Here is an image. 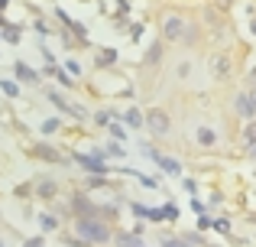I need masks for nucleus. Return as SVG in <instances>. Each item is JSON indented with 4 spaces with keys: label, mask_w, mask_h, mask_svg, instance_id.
<instances>
[{
    "label": "nucleus",
    "mask_w": 256,
    "mask_h": 247,
    "mask_svg": "<svg viewBox=\"0 0 256 247\" xmlns=\"http://www.w3.org/2000/svg\"><path fill=\"white\" fill-rule=\"evenodd\" d=\"M114 62H117V52H114V49H100L98 52V65L107 69V65H114Z\"/></svg>",
    "instance_id": "13"
},
{
    "label": "nucleus",
    "mask_w": 256,
    "mask_h": 247,
    "mask_svg": "<svg viewBox=\"0 0 256 247\" xmlns=\"http://www.w3.org/2000/svg\"><path fill=\"white\" fill-rule=\"evenodd\" d=\"M75 234H78V237H84V241H94V244H104V241H110V228H107L104 221H98L94 215H84V218H78V224H75Z\"/></svg>",
    "instance_id": "1"
},
{
    "label": "nucleus",
    "mask_w": 256,
    "mask_h": 247,
    "mask_svg": "<svg viewBox=\"0 0 256 247\" xmlns=\"http://www.w3.org/2000/svg\"><path fill=\"white\" fill-rule=\"evenodd\" d=\"M185 30H188V26H185V20H182V17H166V23H162V36L166 39L178 43V39L185 36Z\"/></svg>",
    "instance_id": "4"
},
{
    "label": "nucleus",
    "mask_w": 256,
    "mask_h": 247,
    "mask_svg": "<svg viewBox=\"0 0 256 247\" xmlns=\"http://www.w3.org/2000/svg\"><path fill=\"white\" fill-rule=\"evenodd\" d=\"M94 121H98L100 127H107V124H110V111H98V114H94Z\"/></svg>",
    "instance_id": "20"
},
{
    "label": "nucleus",
    "mask_w": 256,
    "mask_h": 247,
    "mask_svg": "<svg viewBox=\"0 0 256 247\" xmlns=\"http://www.w3.org/2000/svg\"><path fill=\"white\" fill-rule=\"evenodd\" d=\"M194 140H198V146H204V150H211V146L218 143V133H214L211 127H198V133H194Z\"/></svg>",
    "instance_id": "9"
},
{
    "label": "nucleus",
    "mask_w": 256,
    "mask_h": 247,
    "mask_svg": "<svg viewBox=\"0 0 256 247\" xmlns=\"http://www.w3.org/2000/svg\"><path fill=\"white\" fill-rule=\"evenodd\" d=\"M56 127H58V121H46V124H42V133H52Z\"/></svg>",
    "instance_id": "22"
},
{
    "label": "nucleus",
    "mask_w": 256,
    "mask_h": 247,
    "mask_svg": "<svg viewBox=\"0 0 256 247\" xmlns=\"http://www.w3.org/2000/svg\"><path fill=\"white\" fill-rule=\"evenodd\" d=\"M146 127H150L152 133H159V137H162V133H169V127H172V121H169V114H166L162 108H152V111H146Z\"/></svg>",
    "instance_id": "2"
},
{
    "label": "nucleus",
    "mask_w": 256,
    "mask_h": 247,
    "mask_svg": "<svg viewBox=\"0 0 256 247\" xmlns=\"http://www.w3.org/2000/svg\"><path fill=\"white\" fill-rule=\"evenodd\" d=\"M32 153H36L39 159H49V163H62V156H58V153L52 150V146H42V143H39V146H36Z\"/></svg>",
    "instance_id": "12"
},
{
    "label": "nucleus",
    "mask_w": 256,
    "mask_h": 247,
    "mask_svg": "<svg viewBox=\"0 0 256 247\" xmlns=\"http://www.w3.org/2000/svg\"><path fill=\"white\" fill-rule=\"evenodd\" d=\"M214 228L224 231V234H230V224H227V221H214Z\"/></svg>",
    "instance_id": "23"
},
{
    "label": "nucleus",
    "mask_w": 256,
    "mask_h": 247,
    "mask_svg": "<svg viewBox=\"0 0 256 247\" xmlns=\"http://www.w3.org/2000/svg\"><path fill=\"white\" fill-rule=\"evenodd\" d=\"M159 59H162V46H152V49L146 52V65H156Z\"/></svg>",
    "instance_id": "18"
},
{
    "label": "nucleus",
    "mask_w": 256,
    "mask_h": 247,
    "mask_svg": "<svg viewBox=\"0 0 256 247\" xmlns=\"http://www.w3.org/2000/svg\"><path fill=\"white\" fill-rule=\"evenodd\" d=\"M39 224H42V231H56L58 228V218L46 211V215H39Z\"/></svg>",
    "instance_id": "15"
},
{
    "label": "nucleus",
    "mask_w": 256,
    "mask_h": 247,
    "mask_svg": "<svg viewBox=\"0 0 256 247\" xmlns=\"http://www.w3.org/2000/svg\"><path fill=\"white\" fill-rule=\"evenodd\" d=\"M244 143H246V146L256 143V121H250V124L244 127Z\"/></svg>",
    "instance_id": "16"
},
{
    "label": "nucleus",
    "mask_w": 256,
    "mask_h": 247,
    "mask_svg": "<svg viewBox=\"0 0 256 247\" xmlns=\"http://www.w3.org/2000/svg\"><path fill=\"white\" fill-rule=\"evenodd\" d=\"M32 195V185H16V198H26Z\"/></svg>",
    "instance_id": "21"
},
{
    "label": "nucleus",
    "mask_w": 256,
    "mask_h": 247,
    "mask_svg": "<svg viewBox=\"0 0 256 247\" xmlns=\"http://www.w3.org/2000/svg\"><path fill=\"white\" fill-rule=\"evenodd\" d=\"M230 69H234V62H230V56H224V52H218V56L211 59V72L218 78H227V75H230Z\"/></svg>",
    "instance_id": "5"
},
{
    "label": "nucleus",
    "mask_w": 256,
    "mask_h": 247,
    "mask_svg": "<svg viewBox=\"0 0 256 247\" xmlns=\"http://www.w3.org/2000/svg\"><path fill=\"white\" fill-rule=\"evenodd\" d=\"M250 30H253V36H256V20H253V23H250Z\"/></svg>",
    "instance_id": "25"
},
{
    "label": "nucleus",
    "mask_w": 256,
    "mask_h": 247,
    "mask_svg": "<svg viewBox=\"0 0 256 247\" xmlns=\"http://www.w3.org/2000/svg\"><path fill=\"white\" fill-rule=\"evenodd\" d=\"M72 208L78 211V218H84V215H98V208H94V202L84 195V192H78L75 198H72Z\"/></svg>",
    "instance_id": "6"
},
{
    "label": "nucleus",
    "mask_w": 256,
    "mask_h": 247,
    "mask_svg": "<svg viewBox=\"0 0 256 247\" xmlns=\"http://www.w3.org/2000/svg\"><path fill=\"white\" fill-rule=\"evenodd\" d=\"M146 153H150V156H152V159H156V163H159V166H162V169H166V172H172V176H178V172H182V166H178V163H175V159H169V156H159V153H152V150H150V146H146Z\"/></svg>",
    "instance_id": "10"
},
{
    "label": "nucleus",
    "mask_w": 256,
    "mask_h": 247,
    "mask_svg": "<svg viewBox=\"0 0 256 247\" xmlns=\"http://www.w3.org/2000/svg\"><path fill=\"white\" fill-rule=\"evenodd\" d=\"M32 189H36L32 195H39V198H49V202H52V198L58 195V185L52 182V179H39V182L32 185Z\"/></svg>",
    "instance_id": "8"
},
{
    "label": "nucleus",
    "mask_w": 256,
    "mask_h": 247,
    "mask_svg": "<svg viewBox=\"0 0 256 247\" xmlns=\"http://www.w3.org/2000/svg\"><path fill=\"white\" fill-rule=\"evenodd\" d=\"M124 121L130 124V127H143V124H146L143 117H140V111H133V108H130V111H126V114H124Z\"/></svg>",
    "instance_id": "17"
},
{
    "label": "nucleus",
    "mask_w": 256,
    "mask_h": 247,
    "mask_svg": "<svg viewBox=\"0 0 256 247\" xmlns=\"http://www.w3.org/2000/svg\"><path fill=\"white\" fill-rule=\"evenodd\" d=\"M75 163H82L88 172H100V176L107 172V166H104V159H100V156H84V153H75Z\"/></svg>",
    "instance_id": "7"
},
{
    "label": "nucleus",
    "mask_w": 256,
    "mask_h": 247,
    "mask_svg": "<svg viewBox=\"0 0 256 247\" xmlns=\"http://www.w3.org/2000/svg\"><path fill=\"white\" fill-rule=\"evenodd\" d=\"M237 114L244 117V121H253V117H256V88L237 95Z\"/></svg>",
    "instance_id": "3"
},
{
    "label": "nucleus",
    "mask_w": 256,
    "mask_h": 247,
    "mask_svg": "<svg viewBox=\"0 0 256 247\" xmlns=\"http://www.w3.org/2000/svg\"><path fill=\"white\" fill-rule=\"evenodd\" d=\"M0 88H4V95H6V98H16V95H20V88H16L13 82H0Z\"/></svg>",
    "instance_id": "19"
},
{
    "label": "nucleus",
    "mask_w": 256,
    "mask_h": 247,
    "mask_svg": "<svg viewBox=\"0 0 256 247\" xmlns=\"http://www.w3.org/2000/svg\"><path fill=\"white\" fill-rule=\"evenodd\" d=\"M16 75H20V78H23V82H36V78H39V75H36V72H32V69H30V65H23V62H16Z\"/></svg>",
    "instance_id": "14"
},
{
    "label": "nucleus",
    "mask_w": 256,
    "mask_h": 247,
    "mask_svg": "<svg viewBox=\"0 0 256 247\" xmlns=\"http://www.w3.org/2000/svg\"><path fill=\"white\" fill-rule=\"evenodd\" d=\"M46 95H49V101H52V104H56V108H62V111H68V114H75V104H68V101H65V98H62V95H58V91H52V88H49V91H46Z\"/></svg>",
    "instance_id": "11"
},
{
    "label": "nucleus",
    "mask_w": 256,
    "mask_h": 247,
    "mask_svg": "<svg viewBox=\"0 0 256 247\" xmlns=\"http://www.w3.org/2000/svg\"><path fill=\"white\" fill-rule=\"evenodd\" d=\"M250 156H253V159H256V143H253V146H250Z\"/></svg>",
    "instance_id": "24"
}]
</instances>
